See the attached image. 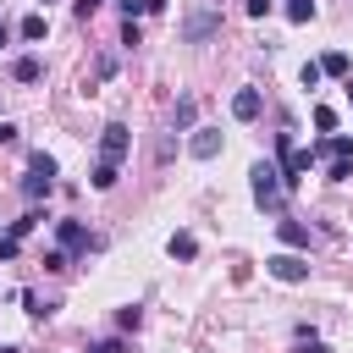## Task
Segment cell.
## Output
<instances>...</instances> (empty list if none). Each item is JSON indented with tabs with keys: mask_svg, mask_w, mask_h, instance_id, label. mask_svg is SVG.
Instances as JSON below:
<instances>
[{
	"mask_svg": "<svg viewBox=\"0 0 353 353\" xmlns=\"http://www.w3.org/2000/svg\"><path fill=\"white\" fill-rule=\"evenodd\" d=\"M276 149H281V165H276V171H281V182H287V188H298V182H303V171L314 165V149H292V132H281V138H276Z\"/></svg>",
	"mask_w": 353,
	"mask_h": 353,
	"instance_id": "1",
	"label": "cell"
},
{
	"mask_svg": "<svg viewBox=\"0 0 353 353\" xmlns=\"http://www.w3.org/2000/svg\"><path fill=\"white\" fill-rule=\"evenodd\" d=\"M248 176H254V204H259V210H281V188H287V182H281V171L259 160Z\"/></svg>",
	"mask_w": 353,
	"mask_h": 353,
	"instance_id": "2",
	"label": "cell"
},
{
	"mask_svg": "<svg viewBox=\"0 0 353 353\" xmlns=\"http://www.w3.org/2000/svg\"><path fill=\"white\" fill-rule=\"evenodd\" d=\"M265 270H270L276 281H287V287L309 281V259H303L298 248H287V254H270V259H265Z\"/></svg>",
	"mask_w": 353,
	"mask_h": 353,
	"instance_id": "3",
	"label": "cell"
},
{
	"mask_svg": "<svg viewBox=\"0 0 353 353\" xmlns=\"http://www.w3.org/2000/svg\"><path fill=\"white\" fill-rule=\"evenodd\" d=\"M127 149H132V132H127V121H105V132H99V160L121 165V160H127Z\"/></svg>",
	"mask_w": 353,
	"mask_h": 353,
	"instance_id": "4",
	"label": "cell"
},
{
	"mask_svg": "<svg viewBox=\"0 0 353 353\" xmlns=\"http://www.w3.org/2000/svg\"><path fill=\"white\" fill-rule=\"evenodd\" d=\"M210 33H221V11H193V17L182 22V39H188V44H204Z\"/></svg>",
	"mask_w": 353,
	"mask_h": 353,
	"instance_id": "5",
	"label": "cell"
},
{
	"mask_svg": "<svg viewBox=\"0 0 353 353\" xmlns=\"http://www.w3.org/2000/svg\"><path fill=\"white\" fill-rule=\"evenodd\" d=\"M188 154H193V160H215V154H221V127H193Z\"/></svg>",
	"mask_w": 353,
	"mask_h": 353,
	"instance_id": "6",
	"label": "cell"
},
{
	"mask_svg": "<svg viewBox=\"0 0 353 353\" xmlns=\"http://www.w3.org/2000/svg\"><path fill=\"white\" fill-rule=\"evenodd\" d=\"M55 237H61V248H66V254H72V248H88V243H94L83 221H55Z\"/></svg>",
	"mask_w": 353,
	"mask_h": 353,
	"instance_id": "7",
	"label": "cell"
},
{
	"mask_svg": "<svg viewBox=\"0 0 353 353\" xmlns=\"http://www.w3.org/2000/svg\"><path fill=\"white\" fill-rule=\"evenodd\" d=\"M232 116H237V121H254V116H259V88H237V94H232Z\"/></svg>",
	"mask_w": 353,
	"mask_h": 353,
	"instance_id": "8",
	"label": "cell"
},
{
	"mask_svg": "<svg viewBox=\"0 0 353 353\" xmlns=\"http://www.w3.org/2000/svg\"><path fill=\"white\" fill-rule=\"evenodd\" d=\"M11 77H17V83H39V77H44V61H39V55H17V61H11Z\"/></svg>",
	"mask_w": 353,
	"mask_h": 353,
	"instance_id": "9",
	"label": "cell"
},
{
	"mask_svg": "<svg viewBox=\"0 0 353 353\" xmlns=\"http://www.w3.org/2000/svg\"><path fill=\"white\" fill-rule=\"evenodd\" d=\"M276 237H281L287 248H309V226H303V221H276Z\"/></svg>",
	"mask_w": 353,
	"mask_h": 353,
	"instance_id": "10",
	"label": "cell"
},
{
	"mask_svg": "<svg viewBox=\"0 0 353 353\" xmlns=\"http://www.w3.org/2000/svg\"><path fill=\"white\" fill-rule=\"evenodd\" d=\"M17 33H22L28 44H39V39L50 33V22H44V11H33V17H22V28H17Z\"/></svg>",
	"mask_w": 353,
	"mask_h": 353,
	"instance_id": "11",
	"label": "cell"
},
{
	"mask_svg": "<svg viewBox=\"0 0 353 353\" xmlns=\"http://www.w3.org/2000/svg\"><path fill=\"white\" fill-rule=\"evenodd\" d=\"M116 176H121V165H110V160H99V165H94V176H88V182H94V188H99V193H110V188H116Z\"/></svg>",
	"mask_w": 353,
	"mask_h": 353,
	"instance_id": "12",
	"label": "cell"
},
{
	"mask_svg": "<svg viewBox=\"0 0 353 353\" xmlns=\"http://www.w3.org/2000/svg\"><path fill=\"white\" fill-rule=\"evenodd\" d=\"M165 248H171V259H193V254H199V237H193V232H176Z\"/></svg>",
	"mask_w": 353,
	"mask_h": 353,
	"instance_id": "13",
	"label": "cell"
},
{
	"mask_svg": "<svg viewBox=\"0 0 353 353\" xmlns=\"http://www.w3.org/2000/svg\"><path fill=\"white\" fill-rule=\"evenodd\" d=\"M320 149H325L331 160H353V138H347V132H331V138H325Z\"/></svg>",
	"mask_w": 353,
	"mask_h": 353,
	"instance_id": "14",
	"label": "cell"
},
{
	"mask_svg": "<svg viewBox=\"0 0 353 353\" xmlns=\"http://www.w3.org/2000/svg\"><path fill=\"white\" fill-rule=\"evenodd\" d=\"M44 221H50V215H44V210H28V215H22V221H11V237H28V232H39V226H44Z\"/></svg>",
	"mask_w": 353,
	"mask_h": 353,
	"instance_id": "15",
	"label": "cell"
},
{
	"mask_svg": "<svg viewBox=\"0 0 353 353\" xmlns=\"http://www.w3.org/2000/svg\"><path fill=\"white\" fill-rule=\"evenodd\" d=\"M143 11H165V0H121V17L127 22H138Z\"/></svg>",
	"mask_w": 353,
	"mask_h": 353,
	"instance_id": "16",
	"label": "cell"
},
{
	"mask_svg": "<svg viewBox=\"0 0 353 353\" xmlns=\"http://www.w3.org/2000/svg\"><path fill=\"white\" fill-rule=\"evenodd\" d=\"M320 72H325V77H347V55H342V50L320 55Z\"/></svg>",
	"mask_w": 353,
	"mask_h": 353,
	"instance_id": "17",
	"label": "cell"
},
{
	"mask_svg": "<svg viewBox=\"0 0 353 353\" xmlns=\"http://www.w3.org/2000/svg\"><path fill=\"white\" fill-rule=\"evenodd\" d=\"M50 188H55V176H39V171L22 176V193H28V199H39V193H50Z\"/></svg>",
	"mask_w": 353,
	"mask_h": 353,
	"instance_id": "18",
	"label": "cell"
},
{
	"mask_svg": "<svg viewBox=\"0 0 353 353\" xmlns=\"http://www.w3.org/2000/svg\"><path fill=\"white\" fill-rule=\"evenodd\" d=\"M105 77H116V55H99V61H94V77H88L83 88H94V83H105Z\"/></svg>",
	"mask_w": 353,
	"mask_h": 353,
	"instance_id": "19",
	"label": "cell"
},
{
	"mask_svg": "<svg viewBox=\"0 0 353 353\" xmlns=\"http://www.w3.org/2000/svg\"><path fill=\"white\" fill-rule=\"evenodd\" d=\"M28 171H39V176H55V154L33 149V154H28Z\"/></svg>",
	"mask_w": 353,
	"mask_h": 353,
	"instance_id": "20",
	"label": "cell"
},
{
	"mask_svg": "<svg viewBox=\"0 0 353 353\" xmlns=\"http://www.w3.org/2000/svg\"><path fill=\"white\" fill-rule=\"evenodd\" d=\"M22 309H28L33 320H44V314H55V303H44L39 292H22Z\"/></svg>",
	"mask_w": 353,
	"mask_h": 353,
	"instance_id": "21",
	"label": "cell"
},
{
	"mask_svg": "<svg viewBox=\"0 0 353 353\" xmlns=\"http://www.w3.org/2000/svg\"><path fill=\"white\" fill-rule=\"evenodd\" d=\"M116 325H121V331H138V325H143V309H138V303L116 309Z\"/></svg>",
	"mask_w": 353,
	"mask_h": 353,
	"instance_id": "22",
	"label": "cell"
},
{
	"mask_svg": "<svg viewBox=\"0 0 353 353\" xmlns=\"http://www.w3.org/2000/svg\"><path fill=\"white\" fill-rule=\"evenodd\" d=\"M287 22H314V0H287Z\"/></svg>",
	"mask_w": 353,
	"mask_h": 353,
	"instance_id": "23",
	"label": "cell"
},
{
	"mask_svg": "<svg viewBox=\"0 0 353 353\" xmlns=\"http://www.w3.org/2000/svg\"><path fill=\"white\" fill-rule=\"evenodd\" d=\"M347 176H353V160H331L325 165V182H347Z\"/></svg>",
	"mask_w": 353,
	"mask_h": 353,
	"instance_id": "24",
	"label": "cell"
},
{
	"mask_svg": "<svg viewBox=\"0 0 353 353\" xmlns=\"http://www.w3.org/2000/svg\"><path fill=\"white\" fill-rule=\"evenodd\" d=\"M314 127H320V132H336V110L320 105V110H314Z\"/></svg>",
	"mask_w": 353,
	"mask_h": 353,
	"instance_id": "25",
	"label": "cell"
},
{
	"mask_svg": "<svg viewBox=\"0 0 353 353\" xmlns=\"http://www.w3.org/2000/svg\"><path fill=\"white\" fill-rule=\"evenodd\" d=\"M298 77H303V88H314L325 72H320V61H303V72H298Z\"/></svg>",
	"mask_w": 353,
	"mask_h": 353,
	"instance_id": "26",
	"label": "cell"
},
{
	"mask_svg": "<svg viewBox=\"0 0 353 353\" xmlns=\"http://www.w3.org/2000/svg\"><path fill=\"white\" fill-rule=\"evenodd\" d=\"M176 127H193V99H176V116H171Z\"/></svg>",
	"mask_w": 353,
	"mask_h": 353,
	"instance_id": "27",
	"label": "cell"
},
{
	"mask_svg": "<svg viewBox=\"0 0 353 353\" xmlns=\"http://www.w3.org/2000/svg\"><path fill=\"white\" fill-rule=\"evenodd\" d=\"M17 254H22V237L6 232V237H0V259H17Z\"/></svg>",
	"mask_w": 353,
	"mask_h": 353,
	"instance_id": "28",
	"label": "cell"
},
{
	"mask_svg": "<svg viewBox=\"0 0 353 353\" xmlns=\"http://www.w3.org/2000/svg\"><path fill=\"white\" fill-rule=\"evenodd\" d=\"M44 270H66V248H50L44 254Z\"/></svg>",
	"mask_w": 353,
	"mask_h": 353,
	"instance_id": "29",
	"label": "cell"
},
{
	"mask_svg": "<svg viewBox=\"0 0 353 353\" xmlns=\"http://www.w3.org/2000/svg\"><path fill=\"white\" fill-rule=\"evenodd\" d=\"M292 353H325V342H320V336H298V347H292Z\"/></svg>",
	"mask_w": 353,
	"mask_h": 353,
	"instance_id": "30",
	"label": "cell"
},
{
	"mask_svg": "<svg viewBox=\"0 0 353 353\" xmlns=\"http://www.w3.org/2000/svg\"><path fill=\"white\" fill-rule=\"evenodd\" d=\"M88 353H127V342H121V336H110V342H94Z\"/></svg>",
	"mask_w": 353,
	"mask_h": 353,
	"instance_id": "31",
	"label": "cell"
},
{
	"mask_svg": "<svg viewBox=\"0 0 353 353\" xmlns=\"http://www.w3.org/2000/svg\"><path fill=\"white\" fill-rule=\"evenodd\" d=\"M99 6H105V0H72V11H77V17H83V22H88V17H94V11H99Z\"/></svg>",
	"mask_w": 353,
	"mask_h": 353,
	"instance_id": "32",
	"label": "cell"
},
{
	"mask_svg": "<svg viewBox=\"0 0 353 353\" xmlns=\"http://www.w3.org/2000/svg\"><path fill=\"white\" fill-rule=\"evenodd\" d=\"M276 11V0H248V17H270Z\"/></svg>",
	"mask_w": 353,
	"mask_h": 353,
	"instance_id": "33",
	"label": "cell"
},
{
	"mask_svg": "<svg viewBox=\"0 0 353 353\" xmlns=\"http://www.w3.org/2000/svg\"><path fill=\"white\" fill-rule=\"evenodd\" d=\"M0 143H17V121H0Z\"/></svg>",
	"mask_w": 353,
	"mask_h": 353,
	"instance_id": "34",
	"label": "cell"
},
{
	"mask_svg": "<svg viewBox=\"0 0 353 353\" xmlns=\"http://www.w3.org/2000/svg\"><path fill=\"white\" fill-rule=\"evenodd\" d=\"M6 39H11V28H6V22H0V50H6Z\"/></svg>",
	"mask_w": 353,
	"mask_h": 353,
	"instance_id": "35",
	"label": "cell"
},
{
	"mask_svg": "<svg viewBox=\"0 0 353 353\" xmlns=\"http://www.w3.org/2000/svg\"><path fill=\"white\" fill-rule=\"evenodd\" d=\"M347 99H353V77H347Z\"/></svg>",
	"mask_w": 353,
	"mask_h": 353,
	"instance_id": "36",
	"label": "cell"
}]
</instances>
